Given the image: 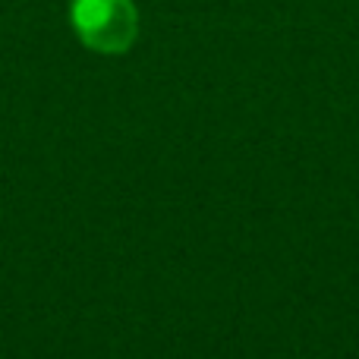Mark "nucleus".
<instances>
[{"instance_id":"nucleus-1","label":"nucleus","mask_w":359,"mask_h":359,"mask_svg":"<svg viewBox=\"0 0 359 359\" xmlns=\"http://www.w3.org/2000/svg\"><path fill=\"white\" fill-rule=\"evenodd\" d=\"M69 25L88 50L117 57L136 44L139 10L133 0H69Z\"/></svg>"}]
</instances>
